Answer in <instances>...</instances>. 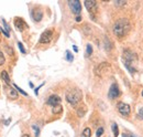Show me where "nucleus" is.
<instances>
[{
	"mask_svg": "<svg viewBox=\"0 0 143 137\" xmlns=\"http://www.w3.org/2000/svg\"><path fill=\"white\" fill-rule=\"evenodd\" d=\"M130 29H131L130 21L126 18H121L116 21V23L114 26V33L118 38H121V37H124V35L128 34Z\"/></svg>",
	"mask_w": 143,
	"mask_h": 137,
	"instance_id": "1",
	"label": "nucleus"
},
{
	"mask_svg": "<svg viewBox=\"0 0 143 137\" xmlns=\"http://www.w3.org/2000/svg\"><path fill=\"white\" fill-rule=\"evenodd\" d=\"M82 91L77 87L72 88V90H70L67 93H66V100H67V102L73 106L78 104V103L82 101Z\"/></svg>",
	"mask_w": 143,
	"mask_h": 137,
	"instance_id": "2",
	"label": "nucleus"
},
{
	"mask_svg": "<svg viewBox=\"0 0 143 137\" xmlns=\"http://www.w3.org/2000/svg\"><path fill=\"white\" fill-rule=\"evenodd\" d=\"M110 64L109 63H107V62H102V63H100L99 65L96 68L95 70V72H96V74L98 75V76H104V73H107V72L110 70Z\"/></svg>",
	"mask_w": 143,
	"mask_h": 137,
	"instance_id": "3",
	"label": "nucleus"
},
{
	"mask_svg": "<svg viewBox=\"0 0 143 137\" xmlns=\"http://www.w3.org/2000/svg\"><path fill=\"white\" fill-rule=\"evenodd\" d=\"M68 6H70L72 12L75 13V15H78L82 11V4L78 0H70L68 1Z\"/></svg>",
	"mask_w": 143,
	"mask_h": 137,
	"instance_id": "4",
	"label": "nucleus"
},
{
	"mask_svg": "<svg viewBox=\"0 0 143 137\" xmlns=\"http://www.w3.org/2000/svg\"><path fill=\"white\" fill-rule=\"evenodd\" d=\"M52 35H53V31H52V30H46V31H44L42 34H41L40 43H43V44L50 43L52 40Z\"/></svg>",
	"mask_w": 143,
	"mask_h": 137,
	"instance_id": "5",
	"label": "nucleus"
},
{
	"mask_svg": "<svg viewBox=\"0 0 143 137\" xmlns=\"http://www.w3.org/2000/svg\"><path fill=\"white\" fill-rule=\"evenodd\" d=\"M118 111H119V113L122 114L123 116H128L131 112V108H130V105L120 102L119 104H118Z\"/></svg>",
	"mask_w": 143,
	"mask_h": 137,
	"instance_id": "6",
	"label": "nucleus"
},
{
	"mask_svg": "<svg viewBox=\"0 0 143 137\" xmlns=\"http://www.w3.org/2000/svg\"><path fill=\"white\" fill-rule=\"evenodd\" d=\"M134 60H136V54H134L130 50H124V52H123V61L131 64Z\"/></svg>",
	"mask_w": 143,
	"mask_h": 137,
	"instance_id": "7",
	"label": "nucleus"
},
{
	"mask_svg": "<svg viewBox=\"0 0 143 137\" xmlns=\"http://www.w3.org/2000/svg\"><path fill=\"white\" fill-rule=\"evenodd\" d=\"M108 95H109V99H111V100H114V99H117V97H119L120 91H119V87H118L117 84H112L110 86Z\"/></svg>",
	"mask_w": 143,
	"mask_h": 137,
	"instance_id": "8",
	"label": "nucleus"
},
{
	"mask_svg": "<svg viewBox=\"0 0 143 137\" xmlns=\"http://www.w3.org/2000/svg\"><path fill=\"white\" fill-rule=\"evenodd\" d=\"M31 15H32V18L34 21H41L42 20V17H43V12L40 8H34L32 11H31Z\"/></svg>",
	"mask_w": 143,
	"mask_h": 137,
	"instance_id": "9",
	"label": "nucleus"
},
{
	"mask_svg": "<svg viewBox=\"0 0 143 137\" xmlns=\"http://www.w3.org/2000/svg\"><path fill=\"white\" fill-rule=\"evenodd\" d=\"M84 5L90 15H94L96 12V9H97V2L96 1H85Z\"/></svg>",
	"mask_w": 143,
	"mask_h": 137,
	"instance_id": "10",
	"label": "nucleus"
},
{
	"mask_svg": "<svg viewBox=\"0 0 143 137\" xmlns=\"http://www.w3.org/2000/svg\"><path fill=\"white\" fill-rule=\"evenodd\" d=\"M60 97L58 95H51L48 100V105H52V106H56V105H60Z\"/></svg>",
	"mask_w": 143,
	"mask_h": 137,
	"instance_id": "11",
	"label": "nucleus"
},
{
	"mask_svg": "<svg viewBox=\"0 0 143 137\" xmlns=\"http://www.w3.org/2000/svg\"><path fill=\"white\" fill-rule=\"evenodd\" d=\"M14 26H16V29L20 30V31H23L26 28H28L26 23V22H24L23 20H22L21 18H16V19H14Z\"/></svg>",
	"mask_w": 143,
	"mask_h": 137,
	"instance_id": "12",
	"label": "nucleus"
},
{
	"mask_svg": "<svg viewBox=\"0 0 143 137\" xmlns=\"http://www.w3.org/2000/svg\"><path fill=\"white\" fill-rule=\"evenodd\" d=\"M7 94L10 99H13V100H16V97H18V93H16V90L12 87H7Z\"/></svg>",
	"mask_w": 143,
	"mask_h": 137,
	"instance_id": "13",
	"label": "nucleus"
},
{
	"mask_svg": "<svg viewBox=\"0 0 143 137\" xmlns=\"http://www.w3.org/2000/svg\"><path fill=\"white\" fill-rule=\"evenodd\" d=\"M1 79L6 82V84L7 85H11V81H10V77L9 75H8V73L6 71H2L1 72Z\"/></svg>",
	"mask_w": 143,
	"mask_h": 137,
	"instance_id": "14",
	"label": "nucleus"
},
{
	"mask_svg": "<svg viewBox=\"0 0 143 137\" xmlns=\"http://www.w3.org/2000/svg\"><path fill=\"white\" fill-rule=\"evenodd\" d=\"M90 136H92V130H90V128H88V127L82 130V133L80 135V137H90Z\"/></svg>",
	"mask_w": 143,
	"mask_h": 137,
	"instance_id": "15",
	"label": "nucleus"
},
{
	"mask_svg": "<svg viewBox=\"0 0 143 137\" xmlns=\"http://www.w3.org/2000/svg\"><path fill=\"white\" fill-rule=\"evenodd\" d=\"M86 111H87V108L85 107V106H82V107H79L78 110H77V114H78L79 117H82L85 115V113H86Z\"/></svg>",
	"mask_w": 143,
	"mask_h": 137,
	"instance_id": "16",
	"label": "nucleus"
},
{
	"mask_svg": "<svg viewBox=\"0 0 143 137\" xmlns=\"http://www.w3.org/2000/svg\"><path fill=\"white\" fill-rule=\"evenodd\" d=\"M112 132H114V137H118L119 135V129H118V125L116 123H112Z\"/></svg>",
	"mask_w": 143,
	"mask_h": 137,
	"instance_id": "17",
	"label": "nucleus"
},
{
	"mask_svg": "<svg viewBox=\"0 0 143 137\" xmlns=\"http://www.w3.org/2000/svg\"><path fill=\"white\" fill-rule=\"evenodd\" d=\"M62 105H56V106H53V110H52V112H53V114H60L62 113Z\"/></svg>",
	"mask_w": 143,
	"mask_h": 137,
	"instance_id": "18",
	"label": "nucleus"
},
{
	"mask_svg": "<svg viewBox=\"0 0 143 137\" xmlns=\"http://www.w3.org/2000/svg\"><path fill=\"white\" fill-rule=\"evenodd\" d=\"M66 59H67V61H70V62H72V61L74 60V57L70 51H66Z\"/></svg>",
	"mask_w": 143,
	"mask_h": 137,
	"instance_id": "19",
	"label": "nucleus"
},
{
	"mask_svg": "<svg viewBox=\"0 0 143 137\" xmlns=\"http://www.w3.org/2000/svg\"><path fill=\"white\" fill-rule=\"evenodd\" d=\"M92 48L90 44H87V50H86V55L87 57H89V55H92Z\"/></svg>",
	"mask_w": 143,
	"mask_h": 137,
	"instance_id": "20",
	"label": "nucleus"
},
{
	"mask_svg": "<svg viewBox=\"0 0 143 137\" xmlns=\"http://www.w3.org/2000/svg\"><path fill=\"white\" fill-rule=\"evenodd\" d=\"M104 127H99L98 129H97V132H96V136H97V137H100V136L104 134Z\"/></svg>",
	"mask_w": 143,
	"mask_h": 137,
	"instance_id": "21",
	"label": "nucleus"
},
{
	"mask_svg": "<svg viewBox=\"0 0 143 137\" xmlns=\"http://www.w3.org/2000/svg\"><path fill=\"white\" fill-rule=\"evenodd\" d=\"M136 117H138V118H139V119H141V121L143 119V107H141V108H140V110H139V112H138V115H136Z\"/></svg>",
	"mask_w": 143,
	"mask_h": 137,
	"instance_id": "22",
	"label": "nucleus"
},
{
	"mask_svg": "<svg viewBox=\"0 0 143 137\" xmlns=\"http://www.w3.org/2000/svg\"><path fill=\"white\" fill-rule=\"evenodd\" d=\"M13 87H16V90H18V91H19V92H20V93H21V94H23V95H24V96H26V95H28V94H26V92H24L23 90H21V88H20V87H19V86H18V85L13 84Z\"/></svg>",
	"mask_w": 143,
	"mask_h": 137,
	"instance_id": "23",
	"label": "nucleus"
},
{
	"mask_svg": "<svg viewBox=\"0 0 143 137\" xmlns=\"http://www.w3.org/2000/svg\"><path fill=\"white\" fill-rule=\"evenodd\" d=\"M18 47H19V49H20V51H21V53H26V49H24L23 44H22L21 42H18Z\"/></svg>",
	"mask_w": 143,
	"mask_h": 137,
	"instance_id": "24",
	"label": "nucleus"
},
{
	"mask_svg": "<svg viewBox=\"0 0 143 137\" xmlns=\"http://www.w3.org/2000/svg\"><path fill=\"white\" fill-rule=\"evenodd\" d=\"M126 4V1H114V5L118 6V7H122V6H124Z\"/></svg>",
	"mask_w": 143,
	"mask_h": 137,
	"instance_id": "25",
	"label": "nucleus"
},
{
	"mask_svg": "<svg viewBox=\"0 0 143 137\" xmlns=\"http://www.w3.org/2000/svg\"><path fill=\"white\" fill-rule=\"evenodd\" d=\"M4 63V53L0 51V65H2Z\"/></svg>",
	"mask_w": 143,
	"mask_h": 137,
	"instance_id": "26",
	"label": "nucleus"
},
{
	"mask_svg": "<svg viewBox=\"0 0 143 137\" xmlns=\"http://www.w3.org/2000/svg\"><path fill=\"white\" fill-rule=\"evenodd\" d=\"M32 128L35 130V136L38 137V134H40V129H38V126H35V125H33Z\"/></svg>",
	"mask_w": 143,
	"mask_h": 137,
	"instance_id": "27",
	"label": "nucleus"
},
{
	"mask_svg": "<svg viewBox=\"0 0 143 137\" xmlns=\"http://www.w3.org/2000/svg\"><path fill=\"white\" fill-rule=\"evenodd\" d=\"M4 27L6 31H7L8 33H9V31H10V28H9V27H8V24H7V23H6V22H4Z\"/></svg>",
	"mask_w": 143,
	"mask_h": 137,
	"instance_id": "28",
	"label": "nucleus"
},
{
	"mask_svg": "<svg viewBox=\"0 0 143 137\" xmlns=\"http://www.w3.org/2000/svg\"><path fill=\"white\" fill-rule=\"evenodd\" d=\"M43 85H44V83H42V84H41L40 86H38V87H36V88H35V90H34V93L36 94V95H38V90H40V87H42Z\"/></svg>",
	"mask_w": 143,
	"mask_h": 137,
	"instance_id": "29",
	"label": "nucleus"
},
{
	"mask_svg": "<svg viewBox=\"0 0 143 137\" xmlns=\"http://www.w3.org/2000/svg\"><path fill=\"white\" fill-rule=\"evenodd\" d=\"M6 49H7V51H8V53L11 55V54H13V50H11L9 47H6Z\"/></svg>",
	"mask_w": 143,
	"mask_h": 137,
	"instance_id": "30",
	"label": "nucleus"
},
{
	"mask_svg": "<svg viewBox=\"0 0 143 137\" xmlns=\"http://www.w3.org/2000/svg\"><path fill=\"white\" fill-rule=\"evenodd\" d=\"M76 21H77V22H80V21H82V17H80V16H77V17H76Z\"/></svg>",
	"mask_w": 143,
	"mask_h": 137,
	"instance_id": "31",
	"label": "nucleus"
},
{
	"mask_svg": "<svg viewBox=\"0 0 143 137\" xmlns=\"http://www.w3.org/2000/svg\"><path fill=\"white\" fill-rule=\"evenodd\" d=\"M73 49H74V51L75 52H78V48H77L76 45H73Z\"/></svg>",
	"mask_w": 143,
	"mask_h": 137,
	"instance_id": "32",
	"label": "nucleus"
},
{
	"mask_svg": "<svg viewBox=\"0 0 143 137\" xmlns=\"http://www.w3.org/2000/svg\"><path fill=\"white\" fill-rule=\"evenodd\" d=\"M22 137H30V135H28V134H24V135L22 136Z\"/></svg>",
	"mask_w": 143,
	"mask_h": 137,
	"instance_id": "33",
	"label": "nucleus"
},
{
	"mask_svg": "<svg viewBox=\"0 0 143 137\" xmlns=\"http://www.w3.org/2000/svg\"><path fill=\"white\" fill-rule=\"evenodd\" d=\"M29 84H30V86H31V87L33 88V83H32V82H30V83H29Z\"/></svg>",
	"mask_w": 143,
	"mask_h": 137,
	"instance_id": "34",
	"label": "nucleus"
},
{
	"mask_svg": "<svg viewBox=\"0 0 143 137\" xmlns=\"http://www.w3.org/2000/svg\"><path fill=\"white\" fill-rule=\"evenodd\" d=\"M129 137H134L133 135H129Z\"/></svg>",
	"mask_w": 143,
	"mask_h": 137,
	"instance_id": "35",
	"label": "nucleus"
},
{
	"mask_svg": "<svg viewBox=\"0 0 143 137\" xmlns=\"http://www.w3.org/2000/svg\"><path fill=\"white\" fill-rule=\"evenodd\" d=\"M142 96H143V91H142Z\"/></svg>",
	"mask_w": 143,
	"mask_h": 137,
	"instance_id": "36",
	"label": "nucleus"
}]
</instances>
